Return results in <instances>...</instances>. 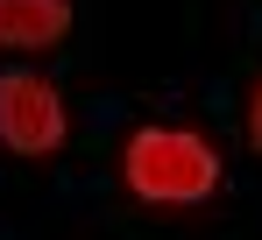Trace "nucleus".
Wrapping results in <instances>:
<instances>
[{
  "label": "nucleus",
  "mask_w": 262,
  "mask_h": 240,
  "mask_svg": "<svg viewBox=\"0 0 262 240\" xmlns=\"http://www.w3.org/2000/svg\"><path fill=\"white\" fill-rule=\"evenodd\" d=\"M128 184L142 198H156V205H191V198H206L220 184V162L184 127H142L128 141Z\"/></svg>",
  "instance_id": "nucleus-1"
},
{
  "label": "nucleus",
  "mask_w": 262,
  "mask_h": 240,
  "mask_svg": "<svg viewBox=\"0 0 262 240\" xmlns=\"http://www.w3.org/2000/svg\"><path fill=\"white\" fill-rule=\"evenodd\" d=\"M0 141L14 156H50L64 141V99L43 78H0Z\"/></svg>",
  "instance_id": "nucleus-2"
},
{
  "label": "nucleus",
  "mask_w": 262,
  "mask_h": 240,
  "mask_svg": "<svg viewBox=\"0 0 262 240\" xmlns=\"http://www.w3.org/2000/svg\"><path fill=\"white\" fill-rule=\"evenodd\" d=\"M71 29V0H0V42L7 50H43Z\"/></svg>",
  "instance_id": "nucleus-3"
},
{
  "label": "nucleus",
  "mask_w": 262,
  "mask_h": 240,
  "mask_svg": "<svg viewBox=\"0 0 262 240\" xmlns=\"http://www.w3.org/2000/svg\"><path fill=\"white\" fill-rule=\"evenodd\" d=\"M248 134H255V149H262V85H255V106H248Z\"/></svg>",
  "instance_id": "nucleus-4"
}]
</instances>
